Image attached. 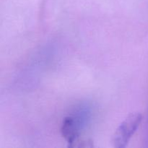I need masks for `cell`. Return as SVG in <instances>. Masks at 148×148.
<instances>
[{
	"mask_svg": "<svg viewBox=\"0 0 148 148\" xmlns=\"http://www.w3.org/2000/svg\"><path fill=\"white\" fill-rule=\"evenodd\" d=\"M143 116L139 112L129 114L116 130L112 137V144L115 148H124L140 127Z\"/></svg>",
	"mask_w": 148,
	"mask_h": 148,
	"instance_id": "6da1fadb",
	"label": "cell"
},
{
	"mask_svg": "<svg viewBox=\"0 0 148 148\" xmlns=\"http://www.w3.org/2000/svg\"><path fill=\"white\" fill-rule=\"evenodd\" d=\"M61 132L66 140L68 147H90L91 143L79 140V131L77 120L72 116H67L62 121Z\"/></svg>",
	"mask_w": 148,
	"mask_h": 148,
	"instance_id": "7a4b0ae2",
	"label": "cell"
}]
</instances>
